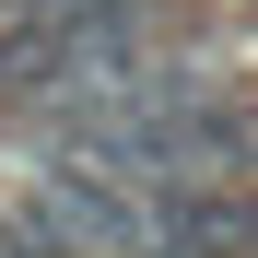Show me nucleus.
<instances>
[{"label":"nucleus","instance_id":"nucleus-1","mask_svg":"<svg viewBox=\"0 0 258 258\" xmlns=\"http://www.w3.org/2000/svg\"><path fill=\"white\" fill-rule=\"evenodd\" d=\"M24 12H47V24H59V35H82L94 59H117L129 35H141V12H153V0H24Z\"/></svg>","mask_w":258,"mask_h":258}]
</instances>
